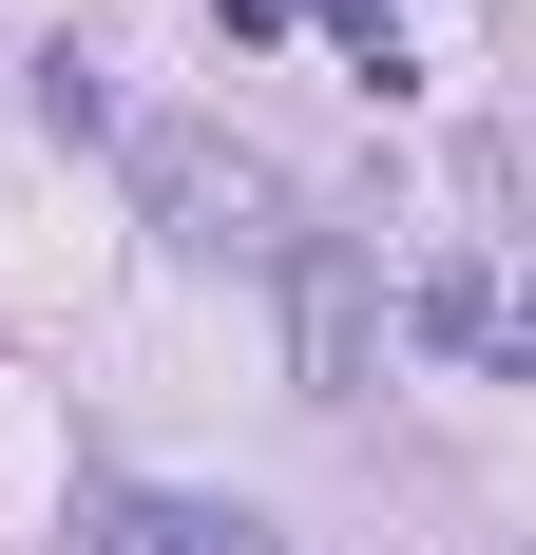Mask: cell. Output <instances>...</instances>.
I'll return each instance as SVG.
<instances>
[{
	"instance_id": "3",
	"label": "cell",
	"mask_w": 536,
	"mask_h": 555,
	"mask_svg": "<svg viewBox=\"0 0 536 555\" xmlns=\"http://www.w3.org/2000/svg\"><path fill=\"white\" fill-rule=\"evenodd\" d=\"M77 555H288V537H268L250 499H97Z\"/></svg>"
},
{
	"instance_id": "2",
	"label": "cell",
	"mask_w": 536,
	"mask_h": 555,
	"mask_svg": "<svg viewBox=\"0 0 536 555\" xmlns=\"http://www.w3.org/2000/svg\"><path fill=\"white\" fill-rule=\"evenodd\" d=\"M288 326H307V402H365V384H383V287H365V249H288Z\"/></svg>"
},
{
	"instance_id": "1",
	"label": "cell",
	"mask_w": 536,
	"mask_h": 555,
	"mask_svg": "<svg viewBox=\"0 0 536 555\" xmlns=\"http://www.w3.org/2000/svg\"><path fill=\"white\" fill-rule=\"evenodd\" d=\"M115 154H135V192H154L173 249H230V269H288V249H307L288 192H268V154H230V134H192V115H115Z\"/></svg>"
},
{
	"instance_id": "4",
	"label": "cell",
	"mask_w": 536,
	"mask_h": 555,
	"mask_svg": "<svg viewBox=\"0 0 536 555\" xmlns=\"http://www.w3.org/2000/svg\"><path fill=\"white\" fill-rule=\"evenodd\" d=\"M422 345H441V364H498V345H518V326H498V269H480V249H441V269H422Z\"/></svg>"
},
{
	"instance_id": "5",
	"label": "cell",
	"mask_w": 536,
	"mask_h": 555,
	"mask_svg": "<svg viewBox=\"0 0 536 555\" xmlns=\"http://www.w3.org/2000/svg\"><path fill=\"white\" fill-rule=\"evenodd\" d=\"M307 20H326V39H345V57H365L383 96H403V77H422V57H403V20H383V0H307Z\"/></svg>"
}]
</instances>
